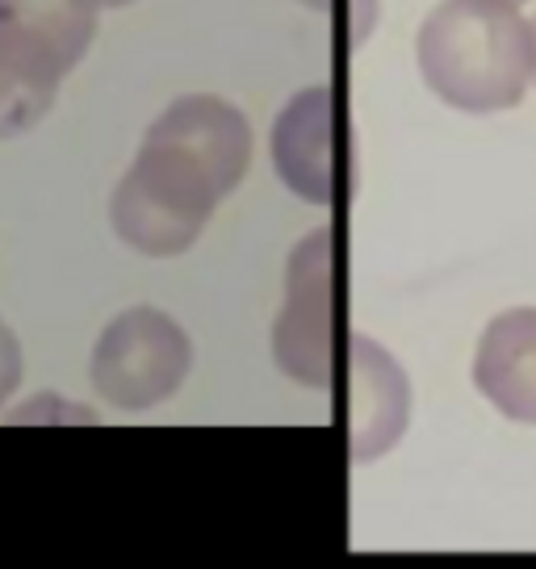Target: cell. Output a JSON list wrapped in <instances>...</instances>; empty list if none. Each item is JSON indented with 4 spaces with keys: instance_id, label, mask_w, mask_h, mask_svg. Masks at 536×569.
<instances>
[{
    "instance_id": "obj_14",
    "label": "cell",
    "mask_w": 536,
    "mask_h": 569,
    "mask_svg": "<svg viewBox=\"0 0 536 569\" xmlns=\"http://www.w3.org/2000/svg\"><path fill=\"white\" fill-rule=\"evenodd\" d=\"M512 4H524V0H512Z\"/></svg>"
},
{
    "instance_id": "obj_8",
    "label": "cell",
    "mask_w": 536,
    "mask_h": 569,
    "mask_svg": "<svg viewBox=\"0 0 536 569\" xmlns=\"http://www.w3.org/2000/svg\"><path fill=\"white\" fill-rule=\"evenodd\" d=\"M97 9V0H0V47L63 80L89 54Z\"/></svg>"
},
{
    "instance_id": "obj_5",
    "label": "cell",
    "mask_w": 536,
    "mask_h": 569,
    "mask_svg": "<svg viewBox=\"0 0 536 569\" xmlns=\"http://www.w3.org/2000/svg\"><path fill=\"white\" fill-rule=\"evenodd\" d=\"M340 118V97L327 84L294 92L272 126V163L277 177L310 206H331L340 184H353V142Z\"/></svg>"
},
{
    "instance_id": "obj_11",
    "label": "cell",
    "mask_w": 536,
    "mask_h": 569,
    "mask_svg": "<svg viewBox=\"0 0 536 569\" xmlns=\"http://www.w3.org/2000/svg\"><path fill=\"white\" fill-rule=\"evenodd\" d=\"M18 386H21V343H18V336L0 322V407L18 393Z\"/></svg>"
},
{
    "instance_id": "obj_4",
    "label": "cell",
    "mask_w": 536,
    "mask_h": 569,
    "mask_svg": "<svg viewBox=\"0 0 536 569\" xmlns=\"http://www.w3.org/2000/svg\"><path fill=\"white\" fill-rule=\"evenodd\" d=\"M336 243L319 227L294 248L286 268V306L272 322V356L277 369L306 390H327L336 369Z\"/></svg>"
},
{
    "instance_id": "obj_7",
    "label": "cell",
    "mask_w": 536,
    "mask_h": 569,
    "mask_svg": "<svg viewBox=\"0 0 536 569\" xmlns=\"http://www.w3.org/2000/svg\"><path fill=\"white\" fill-rule=\"evenodd\" d=\"M474 386L503 419L536 427V306H516L486 322L474 352Z\"/></svg>"
},
{
    "instance_id": "obj_10",
    "label": "cell",
    "mask_w": 536,
    "mask_h": 569,
    "mask_svg": "<svg viewBox=\"0 0 536 569\" xmlns=\"http://www.w3.org/2000/svg\"><path fill=\"white\" fill-rule=\"evenodd\" d=\"M306 9H315V13H344L348 18V38L353 42H365V34L374 30L377 21V0H302Z\"/></svg>"
},
{
    "instance_id": "obj_1",
    "label": "cell",
    "mask_w": 536,
    "mask_h": 569,
    "mask_svg": "<svg viewBox=\"0 0 536 569\" xmlns=\"http://www.w3.org/2000/svg\"><path fill=\"white\" fill-rule=\"evenodd\" d=\"M251 163L248 118L210 92H189L147 126L143 147L109 197L126 248L168 260L189 251Z\"/></svg>"
},
{
    "instance_id": "obj_3",
    "label": "cell",
    "mask_w": 536,
    "mask_h": 569,
    "mask_svg": "<svg viewBox=\"0 0 536 569\" xmlns=\"http://www.w3.org/2000/svg\"><path fill=\"white\" fill-rule=\"evenodd\" d=\"M193 343L172 315L135 306L109 322L92 348V390L118 410H151L185 386Z\"/></svg>"
},
{
    "instance_id": "obj_6",
    "label": "cell",
    "mask_w": 536,
    "mask_h": 569,
    "mask_svg": "<svg viewBox=\"0 0 536 569\" xmlns=\"http://www.w3.org/2000/svg\"><path fill=\"white\" fill-rule=\"evenodd\" d=\"M411 415V386L377 339L348 336V452L353 461L386 457Z\"/></svg>"
},
{
    "instance_id": "obj_9",
    "label": "cell",
    "mask_w": 536,
    "mask_h": 569,
    "mask_svg": "<svg viewBox=\"0 0 536 569\" xmlns=\"http://www.w3.org/2000/svg\"><path fill=\"white\" fill-rule=\"evenodd\" d=\"M59 76L38 68L34 59L0 47V139H18L51 113L59 97Z\"/></svg>"
},
{
    "instance_id": "obj_13",
    "label": "cell",
    "mask_w": 536,
    "mask_h": 569,
    "mask_svg": "<svg viewBox=\"0 0 536 569\" xmlns=\"http://www.w3.org/2000/svg\"><path fill=\"white\" fill-rule=\"evenodd\" d=\"M533 80H536V26H533Z\"/></svg>"
},
{
    "instance_id": "obj_2",
    "label": "cell",
    "mask_w": 536,
    "mask_h": 569,
    "mask_svg": "<svg viewBox=\"0 0 536 569\" xmlns=\"http://www.w3.org/2000/svg\"><path fill=\"white\" fill-rule=\"evenodd\" d=\"M415 51L428 89L461 113L512 109L533 84V26L512 0H440Z\"/></svg>"
},
{
    "instance_id": "obj_12",
    "label": "cell",
    "mask_w": 536,
    "mask_h": 569,
    "mask_svg": "<svg viewBox=\"0 0 536 569\" xmlns=\"http://www.w3.org/2000/svg\"><path fill=\"white\" fill-rule=\"evenodd\" d=\"M97 4H106V9H122V4H135V0H97Z\"/></svg>"
}]
</instances>
